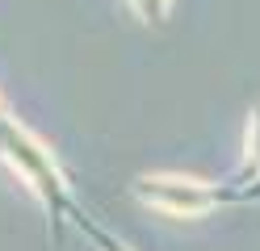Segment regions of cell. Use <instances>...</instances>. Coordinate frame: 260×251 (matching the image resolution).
<instances>
[{
  "label": "cell",
  "instance_id": "2",
  "mask_svg": "<svg viewBox=\"0 0 260 251\" xmlns=\"http://www.w3.org/2000/svg\"><path fill=\"white\" fill-rule=\"evenodd\" d=\"M139 201L159 213H172V218H202L218 205V197L202 180H189V176H143Z\"/></svg>",
  "mask_w": 260,
  "mask_h": 251
},
{
  "label": "cell",
  "instance_id": "3",
  "mask_svg": "<svg viewBox=\"0 0 260 251\" xmlns=\"http://www.w3.org/2000/svg\"><path fill=\"white\" fill-rule=\"evenodd\" d=\"M248 172H260V105L248 113V155H243Z\"/></svg>",
  "mask_w": 260,
  "mask_h": 251
},
{
  "label": "cell",
  "instance_id": "1",
  "mask_svg": "<svg viewBox=\"0 0 260 251\" xmlns=\"http://www.w3.org/2000/svg\"><path fill=\"white\" fill-rule=\"evenodd\" d=\"M0 155H5V163L29 184V193H34L46 209L63 205V176H59V167L51 159V151H46L29 130H21L17 122H5V117H0Z\"/></svg>",
  "mask_w": 260,
  "mask_h": 251
},
{
  "label": "cell",
  "instance_id": "4",
  "mask_svg": "<svg viewBox=\"0 0 260 251\" xmlns=\"http://www.w3.org/2000/svg\"><path fill=\"white\" fill-rule=\"evenodd\" d=\"M130 5L139 9V17H143V21H164V13H168V5H172V0H130Z\"/></svg>",
  "mask_w": 260,
  "mask_h": 251
},
{
  "label": "cell",
  "instance_id": "5",
  "mask_svg": "<svg viewBox=\"0 0 260 251\" xmlns=\"http://www.w3.org/2000/svg\"><path fill=\"white\" fill-rule=\"evenodd\" d=\"M105 251H126V247H122V243H109V247H105Z\"/></svg>",
  "mask_w": 260,
  "mask_h": 251
}]
</instances>
